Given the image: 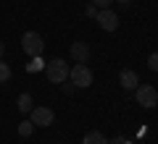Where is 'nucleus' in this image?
I'll return each instance as SVG.
<instances>
[{"instance_id":"1","label":"nucleus","mask_w":158,"mask_h":144,"mask_svg":"<svg viewBox=\"0 0 158 144\" xmlns=\"http://www.w3.org/2000/svg\"><path fill=\"white\" fill-rule=\"evenodd\" d=\"M45 73L53 84H63V81H69V63L63 58H53L45 66Z\"/></svg>"},{"instance_id":"2","label":"nucleus","mask_w":158,"mask_h":144,"mask_svg":"<svg viewBox=\"0 0 158 144\" xmlns=\"http://www.w3.org/2000/svg\"><path fill=\"white\" fill-rule=\"evenodd\" d=\"M21 47H24V53H27L29 58H40L42 50H45V42H42V37H40L37 32H27L21 37Z\"/></svg>"},{"instance_id":"3","label":"nucleus","mask_w":158,"mask_h":144,"mask_svg":"<svg viewBox=\"0 0 158 144\" xmlns=\"http://www.w3.org/2000/svg\"><path fill=\"white\" fill-rule=\"evenodd\" d=\"M135 100H137V105H142V107H156L158 105L156 87H153V84H142V87H137L135 89Z\"/></svg>"},{"instance_id":"4","label":"nucleus","mask_w":158,"mask_h":144,"mask_svg":"<svg viewBox=\"0 0 158 144\" xmlns=\"http://www.w3.org/2000/svg\"><path fill=\"white\" fill-rule=\"evenodd\" d=\"M69 79H71V84L77 89H82V87H90L92 84V71L85 66V63H77V66L69 71Z\"/></svg>"},{"instance_id":"5","label":"nucleus","mask_w":158,"mask_h":144,"mask_svg":"<svg viewBox=\"0 0 158 144\" xmlns=\"http://www.w3.org/2000/svg\"><path fill=\"white\" fill-rule=\"evenodd\" d=\"M29 121L34 123V126H53V121H56V113L50 110V107H32V113H29Z\"/></svg>"},{"instance_id":"6","label":"nucleus","mask_w":158,"mask_h":144,"mask_svg":"<svg viewBox=\"0 0 158 144\" xmlns=\"http://www.w3.org/2000/svg\"><path fill=\"white\" fill-rule=\"evenodd\" d=\"M98 24H100V29H106V32H116L118 29V16L111 11V8H103V11H98Z\"/></svg>"},{"instance_id":"7","label":"nucleus","mask_w":158,"mask_h":144,"mask_svg":"<svg viewBox=\"0 0 158 144\" xmlns=\"http://www.w3.org/2000/svg\"><path fill=\"white\" fill-rule=\"evenodd\" d=\"M69 55L74 58V63H87L90 60V45L87 42H74L69 47Z\"/></svg>"},{"instance_id":"8","label":"nucleus","mask_w":158,"mask_h":144,"mask_svg":"<svg viewBox=\"0 0 158 144\" xmlns=\"http://www.w3.org/2000/svg\"><path fill=\"white\" fill-rule=\"evenodd\" d=\"M118 84H121L124 89H137L140 87V76H137L132 68H124V71L118 73Z\"/></svg>"},{"instance_id":"9","label":"nucleus","mask_w":158,"mask_h":144,"mask_svg":"<svg viewBox=\"0 0 158 144\" xmlns=\"http://www.w3.org/2000/svg\"><path fill=\"white\" fill-rule=\"evenodd\" d=\"M82 144H108V139L103 136L100 131H90L85 139H82Z\"/></svg>"},{"instance_id":"10","label":"nucleus","mask_w":158,"mask_h":144,"mask_svg":"<svg viewBox=\"0 0 158 144\" xmlns=\"http://www.w3.org/2000/svg\"><path fill=\"white\" fill-rule=\"evenodd\" d=\"M16 105H19V110L24 113V115H27V113H32V97H29V94H19V100H16Z\"/></svg>"},{"instance_id":"11","label":"nucleus","mask_w":158,"mask_h":144,"mask_svg":"<svg viewBox=\"0 0 158 144\" xmlns=\"http://www.w3.org/2000/svg\"><path fill=\"white\" fill-rule=\"evenodd\" d=\"M19 134H21V136H32L34 134V123L32 121H21L19 123Z\"/></svg>"},{"instance_id":"12","label":"nucleus","mask_w":158,"mask_h":144,"mask_svg":"<svg viewBox=\"0 0 158 144\" xmlns=\"http://www.w3.org/2000/svg\"><path fill=\"white\" fill-rule=\"evenodd\" d=\"M8 79H11V66L0 60V84H6Z\"/></svg>"},{"instance_id":"13","label":"nucleus","mask_w":158,"mask_h":144,"mask_svg":"<svg viewBox=\"0 0 158 144\" xmlns=\"http://www.w3.org/2000/svg\"><path fill=\"white\" fill-rule=\"evenodd\" d=\"M42 68H45V63H42V60H40V58H32V63H29V71H42Z\"/></svg>"},{"instance_id":"14","label":"nucleus","mask_w":158,"mask_h":144,"mask_svg":"<svg viewBox=\"0 0 158 144\" xmlns=\"http://www.w3.org/2000/svg\"><path fill=\"white\" fill-rule=\"evenodd\" d=\"M148 66H150V71H158V53H150V58H148Z\"/></svg>"},{"instance_id":"15","label":"nucleus","mask_w":158,"mask_h":144,"mask_svg":"<svg viewBox=\"0 0 158 144\" xmlns=\"http://www.w3.org/2000/svg\"><path fill=\"white\" fill-rule=\"evenodd\" d=\"M90 3H92V6H98V8L103 11V8H111V3H113V0H90Z\"/></svg>"},{"instance_id":"16","label":"nucleus","mask_w":158,"mask_h":144,"mask_svg":"<svg viewBox=\"0 0 158 144\" xmlns=\"http://www.w3.org/2000/svg\"><path fill=\"white\" fill-rule=\"evenodd\" d=\"M98 11H100V8H98V6H92V3L87 6V16H92V18H95V16H98Z\"/></svg>"},{"instance_id":"17","label":"nucleus","mask_w":158,"mask_h":144,"mask_svg":"<svg viewBox=\"0 0 158 144\" xmlns=\"http://www.w3.org/2000/svg\"><path fill=\"white\" fill-rule=\"evenodd\" d=\"M61 89H63L66 94H74V89H77V87H74V84H66V81H63V84H61Z\"/></svg>"},{"instance_id":"18","label":"nucleus","mask_w":158,"mask_h":144,"mask_svg":"<svg viewBox=\"0 0 158 144\" xmlns=\"http://www.w3.org/2000/svg\"><path fill=\"white\" fill-rule=\"evenodd\" d=\"M108 144H129V142H127L124 136H113V139H111V142H108Z\"/></svg>"},{"instance_id":"19","label":"nucleus","mask_w":158,"mask_h":144,"mask_svg":"<svg viewBox=\"0 0 158 144\" xmlns=\"http://www.w3.org/2000/svg\"><path fill=\"white\" fill-rule=\"evenodd\" d=\"M3 53H6V45H3V42H0V55H3Z\"/></svg>"},{"instance_id":"20","label":"nucleus","mask_w":158,"mask_h":144,"mask_svg":"<svg viewBox=\"0 0 158 144\" xmlns=\"http://www.w3.org/2000/svg\"><path fill=\"white\" fill-rule=\"evenodd\" d=\"M118 3H121V6H127V3H129V0H118Z\"/></svg>"}]
</instances>
